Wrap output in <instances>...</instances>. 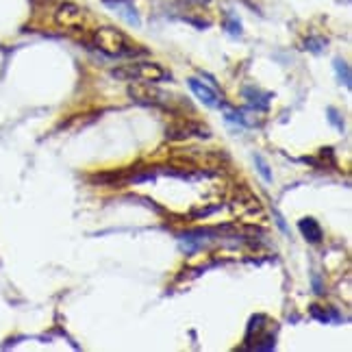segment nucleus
Returning a JSON list of instances; mask_svg holds the SVG:
<instances>
[{"mask_svg": "<svg viewBox=\"0 0 352 352\" xmlns=\"http://www.w3.org/2000/svg\"><path fill=\"white\" fill-rule=\"evenodd\" d=\"M94 46L100 52H104L107 57H135V55H144V48H140L133 39L122 33L116 26H100V29L94 31L91 37Z\"/></svg>", "mask_w": 352, "mask_h": 352, "instance_id": "obj_1", "label": "nucleus"}, {"mask_svg": "<svg viewBox=\"0 0 352 352\" xmlns=\"http://www.w3.org/2000/svg\"><path fill=\"white\" fill-rule=\"evenodd\" d=\"M116 78L126 80V83H164V80H170L172 74L166 70L164 65H159L155 61H133V63H124L116 67L111 72Z\"/></svg>", "mask_w": 352, "mask_h": 352, "instance_id": "obj_2", "label": "nucleus"}, {"mask_svg": "<svg viewBox=\"0 0 352 352\" xmlns=\"http://www.w3.org/2000/svg\"><path fill=\"white\" fill-rule=\"evenodd\" d=\"M55 24L63 31H83L87 26V13L74 3H61L55 11Z\"/></svg>", "mask_w": 352, "mask_h": 352, "instance_id": "obj_3", "label": "nucleus"}, {"mask_svg": "<svg viewBox=\"0 0 352 352\" xmlns=\"http://www.w3.org/2000/svg\"><path fill=\"white\" fill-rule=\"evenodd\" d=\"M129 96L133 102L146 104V107H168L170 104V96L166 91L157 89L153 83H140V80H135V83L129 87Z\"/></svg>", "mask_w": 352, "mask_h": 352, "instance_id": "obj_4", "label": "nucleus"}, {"mask_svg": "<svg viewBox=\"0 0 352 352\" xmlns=\"http://www.w3.org/2000/svg\"><path fill=\"white\" fill-rule=\"evenodd\" d=\"M166 138L181 142V140H189V138H211V131L207 126H202L200 122H192V120H176L166 129Z\"/></svg>", "mask_w": 352, "mask_h": 352, "instance_id": "obj_5", "label": "nucleus"}, {"mask_svg": "<svg viewBox=\"0 0 352 352\" xmlns=\"http://www.w3.org/2000/svg\"><path fill=\"white\" fill-rule=\"evenodd\" d=\"M187 85H189V89H192L194 96L202 104L211 107V109H220V104L224 102L222 96H218V91H215L213 87H209L207 83H202V80H198V78H187Z\"/></svg>", "mask_w": 352, "mask_h": 352, "instance_id": "obj_6", "label": "nucleus"}, {"mask_svg": "<svg viewBox=\"0 0 352 352\" xmlns=\"http://www.w3.org/2000/svg\"><path fill=\"white\" fill-rule=\"evenodd\" d=\"M233 209L237 215H241V218H246V215L250 213H261V205H259V198L252 196L248 189H241V194H237L235 202H233Z\"/></svg>", "mask_w": 352, "mask_h": 352, "instance_id": "obj_7", "label": "nucleus"}, {"mask_svg": "<svg viewBox=\"0 0 352 352\" xmlns=\"http://www.w3.org/2000/svg\"><path fill=\"white\" fill-rule=\"evenodd\" d=\"M179 239H181V246H183L185 254H194L202 246H207L211 237H209V231H192V233L181 235Z\"/></svg>", "mask_w": 352, "mask_h": 352, "instance_id": "obj_8", "label": "nucleus"}, {"mask_svg": "<svg viewBox=\"0 0 352 352\" xmlns=\"http://www.w3.org/2000/svg\"><path fill=\"white\" fill-rule=\"evenodd\" d=\"M241 94H243V98H246V102L252 107L254 111H267L270 100H272V94L261 91L256 87H243Z\"/></svg>", "mask_w": 352, "mask_h": 352, "instance_id": "obj_9", "label": "nucleus"}, {"mask_svg": "<svg viewBox=\"0 0 352 352\" xmlns=\"http://www.w3.org/2000/svg\"><path fill=\"white\" fill-rule=\"evenodd\" d=\"M298 228H300V233H302V237L309 241V243H320L322 241V226H320V222L318 220H314V218H302L300 222H298Z\"/></svg>", "mask_w": 352, "mask_h": 352, "instance_id": "obj_10", "label": "nucleus"}, {"mask_svg": "<svg viewBox=\"0 0 352 352\" xmlns=\"http://www.w3.org/2000/svg\"><path fill=\"white\" fill-rule=\"evenodd\" d=\"M113 9L120 13V18L124 20V22H129L131 26H140V24H142V18H140L138 9L133 7V3H122V5H118V7H113Z\"/></svg>", "mask_w": 352, "mask_h": 352, "instance_id": "obj_11", "label": "nucleus"}, {"mask_svg": "<svg viewBox=\"0 0 352 352\" xmlns=\"http://www.w3.org/2000/svg\"><path fill=\"white\" fill-rule=\"evenodd\" d=\"M333 67L337 72V78H340V83H344V87H352V72H350V65L342 59H335L333 61Z\"/></svg>", "mask_w": 352, "mask_h": 352, "instance_id": "obj_12", "label": "nucleus"}, {"mask_svg": "<svg viewBox=\"0 0 352 352\" xmlns=\"http://www.w3.org/2000/svg\"><path fill=\"white\" fill-rule=\"evenodd\" d=\"M311 316H314L316 320H320V322H331V320H340V314L337 311H333V309H322V307H318V305H314L311 307Z\"/></svg>", "mask_w": 352, "mask_h": 352, "instance_id": "obj_13", "label": "nucleus"}, {"mask_svg": "<svg viewBox=\"0 0 352 352\" xmlns=\"http://www.w3.org/2000/svg\"><path fill=\"white\" fill-rule=\"evenodd\" d=\"M254 166H256V172L261 174V179L265 181V183H272L274 181V176H272V170H270V166H267V161L261 157V155H254Z\"/></svg>", "mask_w": 352, "mask_h": 352, "instance_id": "obj_14", "label": "nucleus"}, {"mask_svg": "<svg viewBox=\"0 0 352 352\" xmlns=\"http://www.w3.org/2000/svg\"><path fill=\"white\" fill-rule=\"evenodd\" d=\"M305 48L311 52H322L324 48H327V39L324 37H309L305 42Z\"/></svg>", "mask_w": 352, "mask_h": 352, "instance_id": "obj_15", "label": "nucleus"}, {"mask_svg": "<svg viewBox=\"0 0 352 352\" xmlns=\"http://www.w3.org/2000/svg\"><path fill=\"white\" fill-rule=\"evenodd\" d=\"M224 29L231 33V35H241V22H239V18L237 16H228L226 18V22H224Z\"/></svg>", "mask_w": 352, "mask_h": 352, "instance_id": "obj_16", "label": "nucleus"}, {"mask_svg": "<svg viewBox=\"0 0 352 352\" xmlns=\"http://www.w3.org/2000/svg\"><path fill=\"white\" fill-rule=\"evenodd\" d=\"M327 113H329V122H331V124H333L337 131H344V120H342V116H340V113H337V111L333 109V107H329Z\"/></svg>", "mask_w": 352, "mask_h": 352, "instance_id": "obj_17", "label": "nucleus"}, {"mask_svg": "<svg viewBox=\"0 0 352 352\" xmlns=\"http://www.w3.org/2000/svg\"><path fill=\"white\" fill-rule=\"evenodd\" d=\"M274 218H276V224L280 226V231H283V233H289V228H287L285 220H283V215H280L278 211H274Z\"/></svg>", "mask_w": 352, "mask_h": 352, "instance_id": "obj_18", "label": "nucleus"}, {"mask_svg": "<svg viewBox=\"0 0 352 352\" xmlns=\"http://www.w3.org/2000/svg\"><path fill=\"white\" fill-rule=\"evenodd\" d=\"M102 3L107 5V7H118V5H122V3H133V0H102Z\"/></svg>", "mask_w": 352, "mask_h": 352, "instance_id": "obj_19", "label": "nucleus"}, {"mask_svg": "<svg viewBox=\"0 0 352 352\" xmlns=\"http://www.w3.org/2000/svg\"><path fill=\"white\" fill-rule=\"evenodd\" d=\"M314 287H316V294H322V285H320V280H318V274H314Z\"/></svg>", "mask_w": 352, "mask_h": 352, "instance_id": "obj_20", "label": "nucleus"}, {"mask_svg": "<svg viewBox=\"0 0 352 352\" xmlns=\"http://www.w3.org/2000/svg\"><path fill=\"white\" fill-rule=\"evenodd\" d=\"M187 3H192V5H207V3H211V0H187Z\"/></svg>", "mask_w": 352, "mask_h": 352, "instance_id": "obj_21", "label": "nucleus"}]
</instances>
